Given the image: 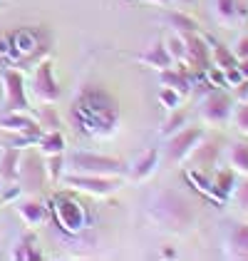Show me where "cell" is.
Wrapping results in <instances>:
<instances>
[{
	"label": "cell",
	"instance_id": "ab89813d",
	"mask_svg": "<svg viewBox=\"0 0 248 261\" xmlns=\"http://www.w3.org/2000/svg\"><path fill=\"white\" fill-rule=\"evenodd\" d=\"M238 70H241V75H243V80L248 82V58H246V60H238Z\"/></svg>",
	"mask_w": 248,
	"mask_h": 261
},
{
	"label": "cell",
	"instance_id": "2e32d148",
	"mask_svg": "<svg viewBox=\"0 0 248 261\" xmlns=\"http://www.w3.org/2000/svg\"><path fill=\"white\" fill-rule=\"evenodd\" d=\"M226 256L236 261H248V224L233 226L226 239Z\"/></svg>",
	"mask_w": 248,
	"mask_h": 261
},
{
	"label": "cell",
	"instance_id": "b9f144b4",
	"mask_svg": "<svg viewBox=\"0 0 248 261\" xmlns=\"http://www.w3.org/2000/svg\"><path fill=\"white\" fill-rule=\"evenodd\" d=\"M3 187H5V179H3V177H0V192H3Z\"/></svg>",
	"mask_w": 248,
	"mask_h": 261
},
{
	"label": "cell",
	"instance_id": "d6a6232c",
	"mask_svg": "<svg viewBox=\"0 0 248 261\" xmlns=\"http://www.w3.org/2000/svg\"><path fill=\"white\" fill-rule=\"evenodd\" d=\"M204 75H206V82L211 85V87H216V90H226V75H224L221 67L208 65L206 70H204Z\"/></svg>",
	"mask_w": 248,
	"mask_h": 261
},
{
	"label": "cell",
	"instance_id": "44dd1931",
	"mask_svg": "<svg viewBox=\"0 0 248 261\" xmlns=\"http://www.w3.org/2000/svg\"><path fill=\"white\" fill-rule=\"evenodd\" d=\"M206 42H208V47H211V65H216L221 70H228V67H236L238 65V60H236V55H233L231 47L211 40V38H206Z\"/></svg>",
	"mask_w": 248,
	"mask_h": 261
},
{
	"label": "cell",
	"instance_id": "e0dca14e",
	"mask_svg": "<svg viewBox=\"0 0 248 261\" xmlns=\"http://www.w3.org/2000/svg\"><path fill=\"white\" fill-rule=\"evenodd\" d=\"M213 194H216V204L221 206V204H226L231 197H233V192H236V172L228 167V169H219L213 177Z\"/></svg>",
	"mask_w": 248,
	"mask_h": 261
},
{
	"label": "cell",
	"instance_id": "d6986e66",
	"mask_svg": "<svg viewBox=\"0 0 248 261\" xmlns=\"http://www.w3.org/2000/svg\"><path fill=\"white\" fill-rule=\"evenodd\" d=\"M164 20L169 22L171 33H179V35H189V33H199V22L194 20L191 15H186L184 10H166Z\"/></svg>",
	"mask_w": 248,
	"mask_h": 261
},
{
	"label": "cell",
	"instance_id": "9a60e30c",
	"mask_svg": "<svg viewBox=\"0 0 248 261\" xmlns=\"http://www.w3.org/2000/svg\"><path fill=\"white\" fill-rule=\"evenodd\" d=\"M18 206V214H20V219L30 226V229H38V226H42L45 221H47V217H50V209L45 206V204H40V201L35 199H25V201H15Z\"/></svg>",
	"mask_w": 248,
	"mask_h": 261
},
{
	"label": "cell",
	"instance_id": "5b68a950",
	"mask_svg": "<svg viewBox=\"0 0 248 261\" xmlns=\"http://www.w3.org/2000/svg\"><path fill=\"white\" fill-rule=\"evenodd\" d=\"M62 181L70 189H75L80 194H89L95 199L112 197L122 187V179H117V177H95V174H77V172H65Z\"/></svg>",
	"mask_w": 248,
	"mask_h": 261
},
{
	"label": "cell",
	"instance_id": "7a4b0ae2",
	"mask_svg": "<svg viewBox=\"0 0 248 261\" xmlns=\"http://www.w3.org/2000/svg\"><path fill=\"white\" fill-rule=\"evenodd\" d=\"M149 221L169 231H184L194 221V212L184 194L166 189V192L154 194L149 201Z\"/></svg>",
	"mask_w": 248,
	"mask_h": 261
},
{
	"label": "cell",
	"instance_id": "603a6c76",
	"mask_svg": "<svg viewBox=\"0 0 248 261\" xmlns=\"http://www.w3.org/2000/svg\"><path fill=\"white\" fill-rule=\"evenodd\" d=\"M38 147L45 157H52V154H65L67 142H65L60 129H55V132H42L40 140H38Z\"/></svg>",
	"mask_w": 248,
	"mask_h": 261
},
{
	"label": "cell",
	"instance_id": "1f68e13d",
	"mask_svg": "<svg viewBox=\"0 0 248 261\" xmlns=\"http://www.w3.org/2000/svg\"><path fill=\"white\" fill-rule=\"evenodd\" d=\"M231 117H233L236 129H238L241 135H246L248 137V102H238V105H233Z\"/></svg>",
	"mask_w": 248,
	"mask_h": 261
},
{
	"label": "cell",
	"instance_id": "8fae6325",
	"mask_svg": "<svg viewBox=\"0 0 248 261\" xmlns=\"http://www.w3.org/2000/svg\"><path fill=\"white\" fill-rule=\"evenodd\" d=\"M8 38H10V47H13V60L33 58V55L38 53V47H40L35 30H30V28H18V30H13Z\"/></svg>",
	"mask_w": 248,
	"mask_h": 261
},
{
	"label": "cell",
	"instance_id": "7402d4cb",
	"mask_svg": "<svg viewBox=\"0 0 248 261\" xmlns=\"http://www.w3.org/2000/svg\"><path fill=\"white\" fill-rule=\"evenodd\" d=\"M228 164L236 174L248 177V142H233L228 147Z\"/></svg>",
	"mask_w": 248,
	"mask_h": 261
},
{
	"label": "cell",
	"instance_id": "4fadbf2b",
	"mask_svg": "<svg viewBox=\"0 0 248 261\" xmlns=\"http://www.w3.org/2000/svg\"><path fill=\"white\" fill-rule=\"evenodd\" d=\"M137 62H139V65H144V67L157 70V72L174 67V60H171V58H169V53H166L164 40H154L151 47H146V53L137 55Z\"/></svg>",
	"mask_w": 248,
	"mask_h": 261
},
{
	"label": "cell",
	"instance_id": "f546056e",
	"mask_svg": "<svg viewBox=\"0 0 248 261\" xmlns=\"http://www.w3.org/2000/svg\"><path fill=\"white\" fill-rule=\"evenodd\" d=\"M181 102H184V95H181V92H176L174 87H162V90H159V105L164 107L166 112L179 110V107H181Z\"/></svg>",
	"mask_w": 248,
	"mask_h": 261
},
{
	"label": "cell",
	"instance_id": "e575fe53",
	"mask_svg": "<svg viewBox=\"0 0 248 261\" xmlns=\"http://www.w3.org/2000/svg\"><path fill=\"white\" fill-rule=\"evenodd\" d=\"M224 75H226V90H236L243 80V75H241V70H238V65L236 67H228V70H224Z\"/></svg>",
	"mask_w": 248,
	"mask_h": 261
},
{
	"label": "cell",
	"instance_id": "d590c367",
	"mask_svg": "<svg viewBox=\"0 0 248 261\" xmlns=\"http://www.w3.org/2000/svg\"><path fill=\"white\" fill-rule=\"evenodd\" d=\"M231 50H233L236 60H246V58H248V35H241V38L236 40V45H233Z\"/></svg>",
	"mask_w": 248,
	"mask_h": 261
},
{
	"label": "cell",
	"instance_id": "5bb4252c",
	"mask_svg": "<svg viewBox=\"0 0 248 261\" xmlns=\"http://www.w3.org/2000/svg\"><path fill=\"white\" fill-rule=\"evenodd\" d=\"M157 167H159V149L151 147V149H146L144 154L134 162V164H129V174H127V177L139 184V181L149 179V177L157 172Z\"/></svg>",
	"mask_w": 248,
	"mask_h": 261
},
{
	"label": "cell",
	"instance_id": "6da1fadb",
	"mask_svg": "<svg viewBox=\"0 0 248 261\" xmlns=\"http://www.w3.org/2000/svg\"><path fill=\"white\" fill-rule=\"evenodd\" d=\"M72 124L89 140H109L119 127L117 100L102 87H84L70 110Z\"/></svg>",
	"mask_w": 248,
	"mask_h": 261
},
{
	"label": "cell",
	"instance_id": "f35d334b",
	"mask_svg": "<svg viewBox=\"0 0 248 261\" xmlns=\"http://www.w3.org/2000/svg\"><path fill=\"white\" fill-rule=\"evenodd\" d=\"M149 5H157V8H169L171 3H176V0H144Z\"/></svg>",
	"mask_w": 248,
	"mask_h": 261
},
{
	"label": "cell",
	"instance_id": "3957f363",
	"mask_svg": "<svg viewBox=\"0 0 248 261\" xmlns=\"http://www.w3.org/2000/svg\"><path fill=\"white\" fill-rule=\"evenodd\" d=\"M65 172H77V174H95V177H117L124 179L129 174V164L117 157L95 154V152H72L65 160Z\"/></svg>",
	"mask_w": 248,
	"mask_h": 261
},
{
	"label": "cell",
	"instance_id": "7c38bea8",
	"mask_svg": "<svg viewBox=\"0 0 248 261\" xmlns=\"http://www.w3.org/2000/svg\"><path fill=\"white\" fill-rule=\"evenodd\" d=\"M0 129L8 135H25V132H42L35 117L27 112H8L0 117Z\"/></svg>",
	"mask_w": 248,
	"mask_h": 261
},
{
	"label": "cell",
	"instance_id": "52a82bcc",
	"mask_svg": "<svg viewBox=\"0 0 248 261\" xmlns=\"http://www.w3.org/2000/svg\"><path fill=\"white\" fill-rule=\"evenodd\" d=\"M204 142V127H184L176 135H171V140L166 144V160L171 164H181L186 162L196 147Z\"/></svg>",
	"mask_w": 248,
	"mask_h": 261
},
{
	"label": "cell",
	"instance_id": "277c9868",
	"mask_svg": "<svg viewBox=\"0 0 248 261\" xmlns=\"http://www.w3.org/2000/svg\"><path fill=\"white\" fill-rule=\"evenodd\" d=\"M47 209H50L55 224L60 226L67 237H77V234L84 231V226H87V212H84V206L77 199H72L67 194H57V197H52Z\"/></svg>",
	"mask_w": 248,
	"mask_h": 261
},
{
	"label": "cell",
	"instance_id": "60d3db41",
	"mask_svg": "<svg viewBox=\"0 0 248 261\" xmlns=\"http://www.w3.org/2000/svg\"><path fill=\"white\" fill-rule=\"evenodd\" d=\"M162 256H164V259H174V256H176V251H174L171 246H164V249H162Z\"/></svg>",
	"mask_w": 248,
	"mask_h": 261
},
{
	"label": "cell",
	"instance_id": "ba28073f",
	"mask_svg": "<svg viewBox=\"0 0 248 261\" xmlns=\"http://www.w3.org/2000/svg\"><path fill=\"white\" fill-rule=\"evenodd\" d=\"M231 112H233V97L226 95V90H213V92H208L206 97L201 100V105H199L201 120L206 122V124H213V127L226 124V122L231 120Z\"/></svg>",
	"mask_w": 248,
	"mask_h": 261
},
{
	"label": "cell",
	"instance_id": "8d00e7d4",
	"mask_svg": "<svg viewBox=\"0 0 248 261\" xmlns=\"http://www.w3.org/2000/svg\"><path fill=\"white\" fill-rule=\"evenodd\" d=\"M236 201H238V206L241 209H248V177H246V181L241 184V187H236Z\"/></svg>",
	"mask_w": 248,
	"mask_h": 261
},
{
	"label": "cell",
	"instance_id": "ac0fdd59",
	"mask_svg": "<svg viewBox=\"0 0 248 261\" xmlns=\"http://www.w3.org/2000/svg\"><path fill=\"white\" fill-rule=\"evenodd\" d=\"M20 167H22V160H20V149L10 147L0 152V177L8 181H15L20 177Z\"/></svg>",
	"mask_w": 248,
	"mask_h": 261
},
{
	"label": "cell",
	"instance_id": "836d02e7",
	"mask_svg": "<svg viewBox=\"0 0 248 261\" xmlns=\"http://www.w3.org/2000/svg\"><path fill=\"white\" fill-rule=\"evenodd\" d=\"M20 194H22V187H18V184H10L8 189L3 187V192H0V201H3V204H15V201L20 199Z\"/></svg>",
	"mask_w": 248,
	"mask_h": 261
},
{
	"label": "cell",
	"instance_id": "484cf974",
	"mask_svg": "<svg viewBox=\"0 0 248 261\" xmlns=\"http://www.w3.org/2000/svg\"><path fill=\"white\" fill-rule=\"evenodd\" d=\"M166 53H169V58L174 60V65H186V42H184V35H179V33H169L166 35Z\"/></svg>",
	"mask_w": 248,
	"mask_h": 261
},
{
	"label": "cell",
	"instance_id": "cb8c5ba5",
	"mask_svg": "<svg viewBox=\"0 0 248 261\" xmlns=\"http://www.w3.org/2000/svg\"><path fill=\"white\" fill-rule=\"evenodd\" d=\"M186 179L189 184L199 192V194H204L206 199H211L216 204V194H213V179L206 177V172H201V169H186Z\"/></svg>",
	"mask_w": 248,
	"mask_h": 261
},
{
	"label": "cell",
	"instance_id": "4dcf8cb0",
	"mask_svg": "<svg viewBox=\"0 0 248 261\" xmlns=\"http://www.w3.org/2000/svg\"><path fill=\"white\" fill-rule=\"evenodd\" d=\"M45 174L50 177V181H60L65 174V157L62 154H52L45 162Z\"/></svg>",
	"mask_w": 248,
	"mask_h": 261
},
{
	"label": "cell",
	"instance_id": "d4e9b609",
	"mask_svg": "<svg viewBox=\"0 0 248 261\" xmlns=\"http://www.w3.org/2000/svg\"><path fill=\"white\" fill-rule=\"evenodd\" d=\"M15 261H40L42 259V251L38 249L35 239L30 237H22L15 246H13V254H10Z\"/></svg>",
	"mask_w": 248,
	"mask_h": 261
},
{
	"label": "cell",
	"instance_id": "83f0119b",
	"mask_svg": "<svg viewBox=\"0 0 248 261\" xmlns=\"http://www.w3.org/2000/svg\"><path fill=\"white\" fill-rule=\"evenodd\" d=\"M186 127V112L179 107V110H171V115L166 117V122H164V127L159 129L164 137H171V135H176L179 129H184Z\"/></svg>",
	"mask_w": 248,
	"mask_h": 261
},
{
	"label": "cell",
	"instance_id": "4316f807",
	"mask_svg": "<svg viewBox=\"0 0 248 261\" xmlns=\"http://www.w3.org/2000/svg\"><path fill=\"white\" fill-rule=\"evenodd\" d=\"M213 13L221 25H233L238 20V3L236 0H213Z\"/></svg>",
	"mask_w": 248,
	"mask_h": 261
},
{
	"label": "cell",
	"instance_id": "ffe728a7",
	"mask_svg": "<svg viewBox=\"0 0 248 261\" xmlns=\"http://www.w3.org/2000/svg\"><path fill=\"white\" fill-rule=\"evenodd\" d=\"M159 85H162V87H174V90L181 92L184 97L191 92V80H189V75H186L184 70H174V67L159 72Z\"/></svg>",
	"mask_w": 248,
	"mask_h": 261
},
{
	"label": "cell",
	"instance_id": "30bf717a",
	"mask_svg": "<svg viewBox=\"0 0 248 261\" xmlns=\"http://www.w3.org/2000/svg\"><path fill=\"white\" fill-rule=\"evenodd\" d=\"M184 42H186V65L204 72L211 65V47H208L206 38H201L199 33H189V35H184Z\"/></svg>",
	"mask_w": 248,
	"mask_h": 261
},
{
	"label": "cell",
	"instance_id": "8992f818",
	"mask_svg": "<svg viewBox=\"0 0 248 261\" xmlns=\"http://www.w3.org/2000/svg\"><path fill=\"white\" fill-rule=\"evenodd\" d=\"M0 82H3V102L8 112H27L30 100H27V90H25V75L15 67H5L0 70Z\"/></svg>",
	"mask_w": 248,
	"mask_h": 261
},
{
	"label": "cell",
	"instance_id": "f1b7e54d",
	"mask_svg": "<svg viewBox=\"0 0 248 261\" xmlns=\"http://www.w3.org/2000/svg\"><path fill=\"white\" fill-rule=\"evenodd\" d=\"M35 120H38L42 132H55V129H60V124H62L57 112H55V107H42Z\"/></svg>",
	"mask_w": 248,
	"mask_h": 261
},
{
	"label": "cell",
	"instance_id": "9c48e42d",
	"mask_svg": "<svg viewBox=\"0 0 248 261\" xmlns=\"http://www.w3.org/2000/svg\"><path fill=\"white\" fill-rule=\"evenodd\" d=\"M33 90L38 95V100L45 105H55L60 100V85L55 80V70H52V62L42 60L35 67V75H33Z\"/></svg>",
	"mask_w": 248,
	"mask_h": 261
},
{
	"label": "cell",
	"instance_id": "74e56055",
	"mask_svg": "<svg viewBox=\"0 0 248 261\" xmlns=\"http://www.w3.org/2000/svg\"><path fill=\"white\" fill-rule=\"evenodd\" d=\"M0 58H10L13 60V47H10V38L0 35Z\"/></svg>",
	"mask_w": 248,
	"mask_h": 261
}]
</instances>
